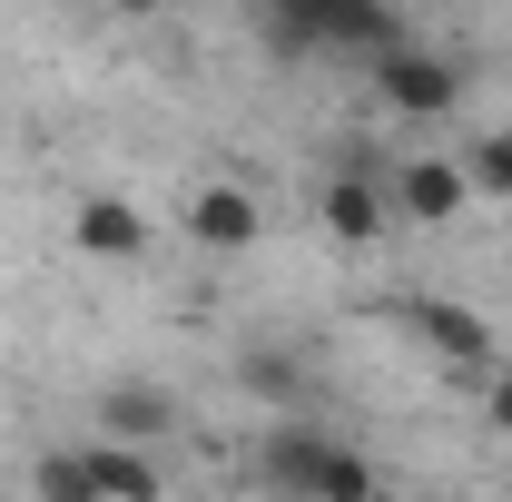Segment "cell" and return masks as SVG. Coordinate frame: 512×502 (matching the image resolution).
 Wrapping results in <instances>:
<instances>
[{
  "mask_svg": "<svg viewBox=\"0 0 512 502\" xmlns=\"http://www.w3.org/2000/svg\"><path fill=\"white\" fill-rule=\"evenodd\" d=\"M256 483L276 502H375V463L355 453L345 434H325V424H306V414H286L276 434L256 443Z\"/></svg>",
  "mask_w": 512,
  "mask_h": 502,
  "instance_id": "obj_1",
  "label": "cell"
},
{
  "mask_svg": "<svg viewBox=\"0 0 512 502\" xmlns=\"http://www.w3.org/2000/svg\"><path fill=\"white\" fill-rule=\"evenodd\" d=\"M266 40L276 50H355V60H394L414 30L384 0H266Z\"/></svg>",
  "mask_w": 512,
  "mask_h": 502,
  "instance_id": "obj_2",
  "label": "cell"
},
{
  "mask_svg": "<svg viewBox=\"0 0 512 502\" xmlns=\"http://www.w3.org/2000/svg\"><path fill=\"white\" fill-rule=\"evenodd\" d=\"M375 89H384V109H404V119H444L463 99V69L444 50H424V40H404L394 60H375Z\"/></svg>",
  "mask_w": 512,
  "mask_h": 502,
  "instance_id": "obj_3",
  "label": "cell"
},
{
  "mask_svg": "<svg viewBox=\"0 0 512 502\" xmlns=\"http://www.w3.org/2000/svg\"><path fill=\"white\" fill-rule=\"evenodd\" d=\"M394 315H404V335H414V345H434L444 365H493V325L463 306V296H404Z\"/></svg>",
  "mask_w": 512,
  "mask_h": 502,
  "instance_id": "obj_4",
  "label": "cell"
},
{
  "mask_svg": "<svg viewBox=\"0 0 512 502\" xmlns=\"http://www.w3.org/2000/svg\"><path fill=\"white\" fill-rule=\"evenodd\" d=\"M188 237L207 256H247L256 237H266V207H256V188H237V178H207V188L188 197Z\"/></svg>",
  "mask_w": 512,
  "mask_h": 502,
  "instance_id": "obj_5",
  "label": "cell"
},
{
  "mask_svg": "<svg viewBox=\"0 0 512 502\" xmlns=\"http://www.w3.org/2000/svg\"><path fill=\"white\" fill-rule=\"evenodd\" d=\"M316 217H325V237H335V247H375L384 197H375V178H365V148H355V168H335V178H325Z\"/></svg>",
  "mask_w": 512,
  "mask_h": 502,
  "instance_id": "obj_6",
  "label": "cell"
},
{
  "mask_svg": "<svg viewBox=\"0 0 512 502\" xmlns=\"http://www.w3.org/2000/svg\"><path fill=\"white\" fill-rule=\"evenodd\" d=\"M168 424H178V404H168L158 384H138V375L99 394V443H128V453H148V443L168 434Z\"/></svg>",
  "mask_w": 512,
  "mask_h": 502,
  "instance_id": "obj_7",
  "label": "cell"
},
{
  "mask_svg": "<svg viewBox=\"0 0 512 502\" xmlns=\"http://www.w3.org/2000/svg\"><path fill=\"white\" fill-rule=\"evenodd\" d=\"M394 207H404L414 227H444V217L473 207V188H463V168H453V158H404V168H394Z\"/></svg>",
  "mask_w": 512,
  "mask_h": 502,
  "instance_id": "obj_8",
  "label": "cell"
},
{
  "mask_svg": "<svg viewBox=\"0 0 512 502\" xmlns=\"http://www.w3.org/2000/svg\"><path fill=\"white\" fill-rule=\"evenodd\" d=\"M79 247L128 266V256H148V217H138L128 197H79Z\"/></svg>",
  "mask_w": 512,
  "mask_h": 502,
  "instance_id": "obj_9",
  "label": "cell"
},
{
  "mask_svg": "<svg viewBox=\"0 0 512 502\" xmlns=\"http://www.w3.org/2000/svg\"><path fill=\"white\" fill-rule=\"evenodd\" d=\"M89 463H99V493H109V502H168L158 463H148V453H128V443H89Z\"/></svg>",
  "mask_w": 512,
  "mask_h": 502,
  "instance_id": "obj_10",
  "label": "cell"
},
{
  "mask_svg": "<svg viewBox=\"0 0 512 502\" xmlns=\"http://www.w3.org/2000/svg\"><path fill=\"white\" fill-rule=\"evenodd\" d=\"M30 483H40V502H109V493H99V463H89V443L40 453V463H30Z\"/></svg>",
  "mask_w": 512,
  "mask_h": 502,
  "instance_id": "obj_11",
  "label": "cell"
},
{
  "mask_svg": "<svg viewBox=\"0 0 512 502\" xmlns=\"http://www.w3.org/2000/svg\"><path fill=\"white\" fill-rule=\"evenodd\" d=\"M237 375H247V394H266V404H306V365H296L286 345H247Z\"/></svg>",
  "mask_w": 512,
  "mask_h": 502,
  "instance_id": "obj_12",
  "label": "cell"
},
{
  "mask_svg": "<svg viewBox=\"0 0 512 502\" xmlns=\"http://www.w3.org/2000/svg\"><path fill=\"white\" fill-rule=\"evenodd\" d=\"M453 168H463V188H473V197H512V128H483Z\"/></svg>",
  "mask_w": 512,
  "mask_h": 502,
  "instance_id": "obj_13",
  "label": "cell"
},
{
  "mask_svg": "<svg viewBox=\"0 0 512 502\" xmlns=\"http://www.w3.org/2000/svg\"><path fill=\"white\" fill-rule=\"evenodd\" d=\"M483 404H493V424L512 434V375H493V394H483Z\"/></svg>",
  "mask_w": 512,
  "mask_h": 502,
  "instance_id": "obj_14",
  "label": "cell"
}]
</instances>
